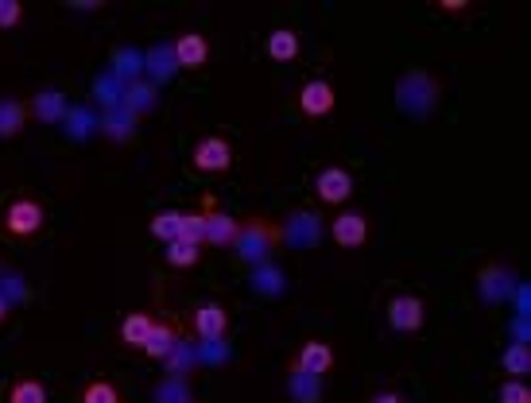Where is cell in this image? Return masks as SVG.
I'll return each instance as SVG.
<instances>
[{
	"label": "cell",
	"instance_id": "15",
	"mask_svg": "<svg viewBox=\"0 0 531 403\" xmlns=\"http://www.w3.org/2000/svg\"><path fill=\"white\" fill-rule=\"evenodd\" d=\"M299 54V35L291 32V27H280V32L268 35V59L276 63H291Z\"/></svg>",
	"mask_w": 531,
	"mask_h": 403
},
{
	"label": "cell",
	"instance_id": "3",
	"mask_svg": "<svg viewBox=\"0 0 531 403\" xmlns=\"http://www.w3.org/2000/svg\"><path fill=\"white\" fill-rule=\"evenodd\" d=\"M191 163H194V171H202V175H221V171L233 167V143L221 140V136L198 140Z\"/></svg>",
	"mask_w": 531,
	"mask_h": 403
},
{
	"label": "cell",
	"instance_id": "2",
	"mask_svg": "<svg viewBox=\"0 0 531 403\" xmlns=\"http://www.w3.org/2000/svg\"><path fill=\"white\" fill-rule=\"evenodd\" d=\"M43 221H47V210H43V202H35V198H16V202H8V210H5V233L8 237H35Z\"/></svg>",
	"mask_w": 531,
	"mask_h": 403
},
{
	"label": "cell",
	"instance_id": "7",
	"mask_svg": "<svg viewBox=\"0 0 531 403\" xmlns=\"http://www.w3.org/2000/svg\"><path fill=\"white\" fill-rule=\"evenodd\" d=\"M329 237H334L341 249H361V244L369 241V221H365V213L346 210L341 218L329 221Z\"/></svg>",
	"mask_w": 531,
	"mask_h": 403
},
{
	"label": "cell",
	"instance_id": "10",
	"mask_svg": "<svg viewBox=\"0 0 531 403\" xmlns=\"http://www.w3.org/2000/svg\"><path fill=\"white\" fill-rule=\"evenodd\" d=\"M329 365H334V349L326 341H307L295 357V369L310 372V377H322V372H329Z\"/></svg>",
	"mask_w": 531,
	"mask_h": 403
},
{
	"label": "cell",
	"instance_id": "26",
	"mask_svg": "<svg viewBox=\"0 0 531 403\" xmlns=\"http://www.w3.org/2000/svg\"><path fill=\"white\" fill-rule=\"evenodd\" d=\"M469 5H462V0H447V5H442V12H466Z\"/></svg>",
	"mask_w": 531,
	"mask_h": 403
},
{
	"label": "cell",
	"instance_id": "11",
	"mask_svg": "<svg viewBox=\"0 0 531 403\" xmlns=\"http://www.w3.org/2000/svg\"><path fill=\"white\" fill-rule=\"evenodd\" d=\"M237 233H241V221L237 218H229V213H206V244L233 249Z\"/></svg>",
	"mask_w": 531,
	"mask_h": 403
},
{
	"label": "cell",
	"instance_id": "12",
	"mask_svg": "<svg viewBox=\"0 0 531 403\" xmlns=\"http://www.w3.org/2000/svg\"><path fill=\"white\" fill-rule=\"evenodd\" d=\"M175 345H179L175 326H171V322H155L152 334H148V341H143V353H148L152 361H167V357L175 353Z\"/></svg>",
	"mask_w": 531,
	"mask_h": 403
},
{
	"label": "cell",
	"instance_id": "27",
	"mask_svg": "<svg viewBox=\"0 0 531 403\" xmlns=\"http://www.w3.org/2000/svg\"><path fill=\"white\" fill-rule=\"evenodd\" d=\"M5 319H8V302L0 299V322H5Z\"/></svg>",
	"mask_w": 531,
	"mask_h": 403
},
{
	"label": "cell",
	"instance_id": "14",
	"mask_svg": "<svg viewBox=\"0 0 531 403\" xmlns=\"http://www.w3.org/2000/svg\"><path fill=\"white\" fill-rule=\"evenodd\" d=\"M152 326H155V319H152V314H143V310L128 314V319L121 322V341L128 345V349H143V341H148Z\"/></svg>",
	"mask_w": 531,
	"mask_h": 403
},
{
	"label": "cell",
	"instance_id": "17",
	"mask_svg": "<svg viewBox=\"0 0 531 403\" xmlns=\"http://www.w3.org/2000/svg\"><path fill=\"white\" fill-rule=\"evenodd\" d=\"M63 93H54V90H43V93H35V101H32V117H39L43 124H54V121H63Z\"/></svg>",
	"mask_w": 531,
	"mask_h": 403
},
{
	"label": "cell",
	"instance_id": "16",
	"mask_svg": "<svg viewBox=\"0 0 531 403\" xmlns=\"http://www.w3.org/2000/svg\"><path fill=\"white\" fill-rule=\"evenodd\" d=\"M500 365H505V372L512 380H524L527 372H531V349H527V341H512L505 357H500Z\"/></svg>",
	"mask_w": 531,
	"mask_h": 403
},
{
	"label": "cell",
	"instance_id": "22",
	"mask_svg": "<svg viewBox=\"0 0 531 403\" xmlns=\"http://www.w3.org/2000/svg\"><path fill=\"white\" fill-rule=\"evenodd\" d=\"M82 403H121V396H117V388H113V384L93 380V384H85Z\"/></svg>",
	"mask_w": 531,
	"mask_h": 403
},
{
	"label": "cell",
	"instance_id": "24",
	"mask_svg": "<svg viewBox=\"0 0 531 403\" xmlns=\"http://www.w3.org/2000/svg\"><path fill=\"white\" fill-rule=\"evenodd\" d=\"M20 20H24V5H20V0H0V32L16 27Z\"/></svg>",
	"mask_w": 531,
	"mask_h": 403
},
{
	"label": "cell",
	"instance_id": "18",
	"mask_svg": "<svg viewBox=\"0 0 531 403\" xmlns=\"http://www.w3.org/2000/svg\"><path fill=\"white\" fill-rule=\"evenodd\" d=\"M179 229H182V213L179 210H160L152 218V233L160 237V241H167V244L179 241Z\"/></svg>",
	"mask_w": 531,
	"mask_h": 403
},
{
	"label": "cell",
	"instance_id": "28",
	"mask_svg": "<svg viewBox=\"0 0 531 403\" xmlns=\"http://www.w3.org/2000/svg\"><path fill=\"white\" fill-rule=\"evenodd\" d=\"M182 403H191V399H182Z\"/></svg>",
	"mask_w": 531,
	"mask_h": 403
},
{
	"label": "cell",
	"instance_id": "20",
	"mask_svg": "<svg viewBox=\"0 0 531 403\" xmlns=\"http://www.w3.org/2000/svg\"><path fill=\"white\" fill-rule=\"evenodd\" d=\"M198 256H202V249H198V244H186V241H171L167 244V264L171 268H194Z\"/></svg>",
	"mask_w": 531,
	"mask_h": 403
},
{
	"label": "cell",
	"instance_id": "6",
	"mask_svg": "<svg viewBox=\"0 0 531 403\" xmlns=\"http://www.w3.org/2000/svg\"><path fill=\"white\" fill-rule=\"evenodd\" d=\"M427 319V310H423V299H415V295H396L388 302V326L399 329V334H415V329L423 326Z\"/></svg>",
	"mask_w": 531,
	"mask_h": 403
},
{
	"label": "cell",
	"instance_id": "5",
	"mask_svg": "<svg viewBox=\"0 0 531 403\" xmlns=\"http://www.w3.org/2000/svg\"><path fill=\"white\" fill-rule=\"evenodd\" d=\"M314 191H319V202H326V206H341V202L353 198V175L341 167H326L314 179Z\"/></svg>",
	"mask_w": 531,
	"mask_h": 403
},
{
	"label": "cell",
	"instance_id": "9",
	"mask_svg": "<svg viewBox=\"0 0 531 403\" xmlns=\"http://www.w3.org/2000/svg\"><path fill=\"white\" fill-rule=\"evenodd\" d=\"M210 59V43L206 35H198V32H186L179 43H175V63L182 70H202Z\"/></svg>",
	"mask_w": 531,
	"mask_h": 403
},
{
	"label": "cell",
	"instance_id": "23",
	"mask_svg": "<svg viewBox=\"0 0 531 403\" xmlns=\"http://www.w3.org/2000/svg\"><path fill=\"white\" fill-rule=\"evenodd\" d=\"M500 403H531V388L527 380H505L500 384Z\"/></svg>",
	"mask_w": 531,
	"mask_h": 403
},
{
	"label": "cell",
	"instance_id": "21",
	"mask_svg": "<svg viewBox=\"0 0 531 403\" xmlns=\"http://www.w3.org/2000/svg\"><path fill=\"white\" fill-rule=\"evenodd\" d=\"M8 403H47V388L39 380H16L8 392Z\"/></svg>",
	"mask_w": 531,
	"mask_h": 403
},
{
	"label": "cell",
	"instance_id": "13",
	"mask_svg": "<svg viewBox=\"0 0 531 403\" xmlns=\"http://www.w3.org/2000/svg\"><path fill=\"white\" fill-rule=\"evenodd\" d=\"M24 124H27V105H24V101H16V97L0 101V140L20 136Z\"/></svg>",
	"mask_w": 531,
	"mask_h": 403
},
{
	"label": "cell",
	"instance_id": "4",
	"mask_svg": "<svg viewBox=\"0 0 531 403\" xmlns=\"http://www.w3.org/2000/svg\"><path fill=\"white\" fill-rule=\"evenodd\" d=\"M334 105H338V93L326 78H310L303 90H299V109H303V117H329Z\"/></svg>",
	"mask_w": 531,
	"mask_h": 403
},
{
	"label": "cell",
	"instance_id": "8",
	"mask_svg": "<svg viewBox=\"0 0 531 403\" xmlns=\"http://www.w3.org/2000/svg\"><path fill=\"white\" fill-rule=\"evenodd\" d=\"M194 329H198V338H206V341L225 338V329H229V314H225L221 302H202V307L194 310Z\"/></svg>",
	"mask_w": 531,
	"mask_h": 403
},
{
	"label": "cell",
	"instance_id": "19",
	"mask_svg": "<svg viewBox=\"0 0 531 403\" xmlns=\"http://www.w3.org/2000/svg\"><path fill=\"white\" fill-rule=\"evenodd\" d=\"M179 241H186V244H198V249H202V244H206V213H198V210L182 213Z\"/></svg>",
	"mask_w": 531,
	"mask_h": 403
},
{
	"label": "cell",
	"instance_id": "25",
	"mask_svg": "<svg viewBox=\"0 0 531 403\" xmlns=\"http://www.w3.org/2000/svg\"><path fill=\"white\" fill-rule=\"evenodd\" d=\"M372 403H404V396H396V392H377V396H372Z\"/></svg>",
	"mask_w": 531,
	"mask_h": 403
},
{
	"label": "cell",
	"instance_id": "1",
	"mask_svg": "<svg viewBox=\"0 0 531 403\" xmlns=\"http://www.w3.org/2000/svg\"><path fill=\"white\" fill-rule=\"evenodd\" d=\"M276 244H280V229L271 225V221H264V218H256V221H249V225H241L233 249H237L241 260L256 264V260H264V256L276 249Z\"/></svg>",
	"mask_w": 531,
	"mask_h": 403
}]
</instances>
